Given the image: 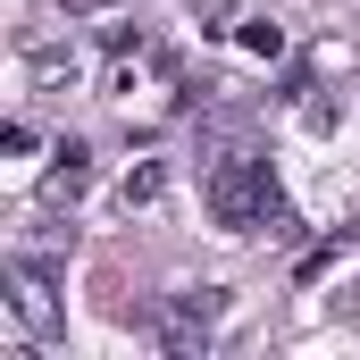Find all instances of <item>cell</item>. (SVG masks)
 <instances>
[{
  "label": "cell",
  "mask_w": 360,
  "mask_h": 360,
  "mask_svg": "<svg viewBox=\"0 0 360 360\" xmlns=\"http://www.w3.org/2000/svg\"><path fill=\"white\" fill-rule=\"evenodd\" d=\"M201 201H210V218L218 226H235V235H252V226H269L276 210V176H269V160L260 151H226L210 176H201Z\"/></svg>",
  "instance_id": "1"
},
{
  "label": "cell",
  "mask_w": 360,
  "mask_h": 360,
  "mask_svg": "<svg viewBox=\"0 0 360 360\" xmlns=\"http://www.w3.org/2000/svg\"><path fill=\"white\" fill-rule=\"evenodd\" d=\"M210 335H218V293H210V285H201V293H168V310H160V352L201 360Z\"/></svg>",
  "instance_id": "2"
},
{
  "label": "cell",
  "mask_w": 360,
  "mask_h": 360,
  "mask_svg": "<svg viewBox=\"0 0 360 360\" xmlns=\"http://www.w3.org/2000/svg\"><path fill=\"white\" fill-rule=\"evenodd\" d=\"M8 310H17V327H25V335H51V327H59L51 260H34V252H17V260H8Z\"/></svg>",
  "instance_id": "3"
},
{
  "label": "cell",
  "mask_w": 360,
  "mask_h": 360,
  "mask_svg": "<svg viewBox=\"0 0 360 360\" xmlns=\"http://www.w3.org/2000/svg\"><path fill=\"white\" fill-rule=\"evenodd\" d=\"M84 184H92V151L84 143H59V168L42 176V193H51V201H76Z\"/></svg>",
  "instance_id": "4"
},
{
  "label": "cell",
  "mask_w": 360,
  "mask_h": 360,
  "mask_svg": "<svg viewBox=\"0 0 360 360\" xmlns=\"http://www.w3.org/2000/svg\"><path fill=\"white\" fill-rule=\"evenodd\" d=\"M235 34H243V51H260V59L285 51V25H276V17H235Z\"/></svg>",
  "instance_id": "5"
},
{
  "label": "cell",
  "mask_w": 360,
  "mask_h": 360,
  "mask_svg": "<svg viewBox=\"0 0 360 360\" xmlns=\"http://www.w3.org/2000/svg\"><path fill=\"white\" fill-rule=\"evenodd\" d=\"M134 201H160V168H134V176H126V210H134Z\"/></svg>",
  "instance_id": "6"
},
{
  "label": "cell",
  "mask_w": 360,
  "mask_h": 360,
  "mask_svg": "<svg viewBox=\"0 0 360 360\" xmlns=\"http://www.w3.org/2000/svg\"><path fill=\"white\" fill-rule=\"evenodd\" d=\"M68 17H92V8H117V0H59Z\"/></svg>",
  "instance_id": "7"
}]
</instances>
